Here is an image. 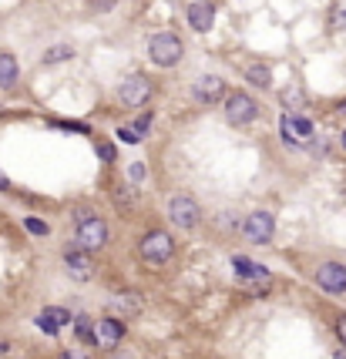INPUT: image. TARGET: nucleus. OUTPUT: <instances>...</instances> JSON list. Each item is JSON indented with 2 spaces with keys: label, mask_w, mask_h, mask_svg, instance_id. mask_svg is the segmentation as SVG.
<instances>
[{
  "label": "nucleus",
  "mask_w": 346,
  "mask_h": 359,
  "mask_svg": "<svg viewBox=\"0 0 346 359\" xmlns=\"http://www.w3.org/2000/svg\"><path fill=\"white\" fill-rule=\"evenodd\" d=\"M168 218H172L179 229H195V225L202 222V208H199V202H195L192 195H175V198L168 202Z\"/></svg>",
  "instance_id": "39448f33"
},
{
  "label": "nucleus",
  "mask_w": 346,
  "mask_h": 359,
  "mask_svg": "<svg viewBox=\"0 0 346 359\" xmlns=\"http://www.w3.org/2000/svg\"><path fill=\"white\" fill-rule=\"evenodd\" d=\"M272 232H276V218H272L269 212H252V215H245V222H242V235H245L249 242H256V245L269 242Z\"/></svg>",
  "instance_id": "0eeeda50"
},
{
  "label": "nucleus",
  "mask_w": 346,
  "mask_h": 359,
  "mask_svg": "<svg viewBox=\"0 0 346 359\" xmlns=\"http://www.w3.org/2000/svg\"><path fill=\"white\" fill-rule=\"evenodd\" d=\"M74 336H78L81 342H98V336H94V322H91L88 316H78V319H74Z\"/></svg>",
  "instance_id": "a211bd4d"
},
{
  "label": "nucleus",
  "mask_w": 346,
  "mask_h": 359,
  "mask_svg": "<svg viewBox=\"0 0 346 359\" xmlns=\"http://www.w3.org/2000/svg\"><path fill=\"white\" fill-rule=\"evenodd\" d=\"M256 118H259V104H256V98H249L245 91H236V94L225 98V121L232 128H245Z\"/></svg>",
  "instance_id": "f03ea898"
},
{
  "label": "nucleus",
  "mask_w": 346,
  "mask_h": 359,
  "mask_svg": "<svg viewBox=\"0 0 346 359\" xmlns=\"http://www.w3.org/2000/svg\"><path fill=\"white\" fill-rule=\"evenodd\" d=\"M152 94H155V88H152V81L145 74H128L118 84V98L128 107H145V104L152 101Z\"/></svg>",
  "instance_id": "20e7f679"
},
{
  "label": "nucleus",
  "mask_w": 346,
  "mask_h": 359,
  "mask_svg": "<svg viewBox=\"0 0 346 359\" xmlns=\"http://www.w3.org/2000/svg\"><path fill=\"white\" fill-rule=\"evenodd\" d=\"M283 138H286V145L309 141V138H313V125H309L303 114H286V118H283Z\"/></svg>",
  "instance_id": "f8f14e48"
},
{
  "label": "nucleus",
  "mask_w": 346,
  "mask_h": 359,
  "mask_svg": "<svg viewBox=\"0 0 346 359\" xmlns=\"http://www.w3.org/2000/svg\"><path fill=\"white\" fill-rule=\"evenodd\" d=\"M21 74V68H17V57L14 54H0V88H10L14 81Z\"/></svg>",
  "instance_id": "f3484780"
},
{
  "label": "nucleus",
  "mask_w": 346,
  "mask_h": 359,
  "mask_svg": "<svg viewBox=\"0 0 346 359\" xmlns=\"http://www.w3.org/2000/svg\"><path fill=\"white\" fill-rule=\"evenodd\" d=\"M114 306L121 309V312H138V309H141V296H138V292H121V296L114 299Z\"/></svg>",
  "instance_id": "6ab92c4d"
},
{
  "label": "nucleus",
  "mask_w": 346,
  "mask_h": 359,
  "mask_svg": "<svg viewBox=\"0 0 346 359\" xmlns=\"http://www.w3.org/2000/svg\"><path fill=\"white\" fill-rule=\"evenodd\" d=\"M145 175H148V172H145V165H141V161H132V168H128V178H132V181H145Z\"/></svg>",
  "instance_id": "b1692460"
},
{
  "label": "nucleus",
  "mask_w": 346,
  "mask_h": 359,
  "mask_svg": "<svg viewBox=\"0 0 346 359\" xmlns=\"http://www.w3.org/2000/svg\"><path fill=\"white\" fill-rule=\"evenodd\" d=\"M343 148H346V131H343Z\"/></svg>",
  "instance_id": "2f4dec72"
},
{
  "label": "nucleus",
  "mask_w": 346,
  "mask_h": 359,
  "mask_svg": "<svg viewBox=\"0 0 346 359\" xmlns=\"http://www.w3.org/2000/svg\"><path fill=\"white\" fill-rule=\"evenodd\" d=\"M118 138H121V141H128V145H138V141H141V138L134 134V128H118Z\"/></svg>",
  "instance_id": "393cba45"
},
{
  "label": "nucleus",
  "mask_w": 346,
  "mask_h": 359,
  "mask_svg": "<svg viewBox=\"0 0 346 359\" xmlns=\"http://www.w3.org/2000/svg\"><path fill=\"white\" fill-rule=\"evenodd\" d=\"M232 269H236V276H239V279H263V283L269 279L266 265H259V262H252V258H245V256L232 258Z\"/></svg>",
  "instance_id": "2eb2a0df"
},
{
  "label": "nucleus",
  "mask_w": 346,
  "mask_h": 359,
  "mask_svg": "<svg viewBox=\"0 0 346 359\" xmlns=\"http://www.w3.org/2000/svg\"><path fill=\"white\" fill-rule=\"evenodd\" d=\"M114 145H98V158H101V161H114Z\"/></svg>",
  "instance_id": "a878e982"
},
{
  "label": "nucleus",
  "mask_w": 346,
  "mask_h": 359,
  "mask_svg": "<svg viewBox=\"0 0 346 359\" xmlns=\"http://www.w3.org/2000/svg\"><path fill=\"white\" fill-rule=\"evenodd\" d=\"M188 27L195 30V34H209L215 24V3L209 0H195V3H188Z\"/></svg>",
  "instance_id": "9d476101"
},
{
  "label": "nucleus",
  "mask_w": 346,
  "mask_h": 359,
  "mask_svg": "<svg viewBox=\"0 0 346 359\" xmlns=\"http://www.w3.org/2000/svg\"><path fill=\"white\" fill-rule=\"evenodd\" d=\"M242 74H245L249 84H256V88H272V71H269L266 64H259V61L245 64V68H242Z\"/></svg>",
  "instance_id": "dca6fc26"
},
{
  "label": "nucleus",
  "mask_w": 346,
  "mask_h": 359,
  "mask_svg": "<svg viewBox=\"0 0 346 359\" xmlns=\"http://www.w3.org/2000/svg\"><path fill=\"white\" fill-rule=\"evenodd\" d=\"M141 256L148 258V262H168V258L175 256V238L168 232H148L141 238Z\"/></svg>",
  "instance_id": "423d86ee"
},
{
  "label": "nucleus",
  "mask_w": 346,
  "mask_h": 359,
  "mask_svg": "<svg viewBox=\"0 0 346 359\" xmlns=\"http://www.w3.org/2000/svg\"><path fill=\"white\" fill-rule=\"evenodd\" d=\"M24 229L30 232V235H48V225H44L41 218H24Z\"/></svg>",
  "instance_id": "4be33fe9"
},
{
  "label": "nucleus",
  "mask_w": 346,
  "mask_h": 359,
  "mask_svg": "<svg viewBox=\"0 0 346 359\" xmlns=\"http://www.w3.org/2000/svg\"><path fill=\"white\" fill-rule=\"evenodd\" d=\"M329 27H333V30H346V3H336V7H333Z\"/></svg>",
  "instance_id": "412c9836"
},
{
  "label": "nucleus",
  "mask_w": 346,
  "mask_h": 359,
  "mask_svg": "<svg viewBox=\"0 0 346 359\" xmlns=\"http://www.w3.org/2000/svg\"><path fill=\"white\" fill-rule=\"evenodd\" d=\"M336 336H340V342L346 346V316H340V322H336Z\"/></svg>",
  "instance_id": "bb28decb"
},
{
  "label": "nucleus",
  "mask_w": 346,
  "mask_h": 359,
  "mask_svg": "<svg viewBox=\"0 0 346 359\" xmlns=\"http://www.w3.org/2000/svg\"><path fill=\"white\" fill-rule=\"evenodd\" d=\"M333 359H346V346H343V349H340V353H336V356H333Z\"/></svg>",
  "instance_id": "c756f323"
},
{
  "label": "nucleus",
  "mask_w": 346,
  "mask_h": 359,
  "mask_svg": "<svg viewBox=\"0 0 346 359\" xmlns=\"http://www.w3.org/2000/svg\"><path fill=\"white\" fill-rule=\"evenodd\" d=\"M192 94H195L199 104H218L225 98V81L218 74H202L192 84Z\"/></svg>",
  "instance_id": "6e6552de"
},
{
  "label": "nucleus",
  "mask_w": 346,
  "mask_h": 359,
  "mask_svg": "<svg viewBox=\"0 0 346 359\" xmlns=\"http://www.w3.org/2000/svg\"><path fill=\"white\" fill-rule=\"evenodd\" d=\"M64 269L71 272V279H91L94 276V262L91 256L84 252V249H71V252H64Z\"/></svg>",
  "instance_id": "9b49d317"
},
{
  "label": "nucleus",
  "mask_w": 346,
  "mask_h": 359,
  "mask_svg": "<svg viewBox=\"0 0 346 359\" xmlns=\"http://www.w3.org/2000/svg\"><path fill=\"white\" fill-rule=\"evenodd\" d=\"M61 359H88V356H84V353H64Z\"/></svg>",
  "instance_id": "c85d7f7f"
},
{
  "label": "nucleus",
  "mask_w": 346,
  "mask_h": 359,
  "mask_svg": "<svg viewBox=\"0 0 346 359\" xmlns=\"http://www.w3.org/2000/svg\"><path fill=\"white\" fill-rule=\"evenodd\" d=\"M88 7L94 14H108V10H114V0H88Z\"/></svg>",
  "instance_id": "5701e85b"
},
{
  "label": "nucleus",
  "mask_w": 346,
  "mask_h": 359,
  "mask_svg": "<svg viewBox=\"0 0 346 359\" xmlns=\"http://www.w3.org/2000/svg\"><path fill=\"white\" fill-rule=\"evenodd\" d=\"M94 336H98V342H101V346H108V349H111V346H118V342H121L125 326H121L118 319H101V322L94 326Z\"/></svg>",
  "instance_id": "4468645a"
},
{
  "label": "nucleus",
  "mask_w": 346,
  "mask_h": 359,
  "mask_svg": "<svg viewBox=\"0 0 346 359\" xmlns=\"http://www.w3.org/2000/svg\"><path fill=\"white\" fill-rule=\"evenodd\" d=\"M316 283H320V289L333 292V296L346 292V265L343 262H323L316 269Z\"/></svg>",
  "instance_id": "1a4fd4ad"
},
{
  "label": "nucleus",
  "mask_w": 346,
  "mask_h": 359,
  "mask_svg": "<svg viewBox=\"0 0 346 359\" xmlns=\"http://www.w3.org/2000/svg\"><path fill=\"white\" fill-rule=\"evenodd\" d=\"M0 353H7V342H3V346H0Z\"/></svg>",
  "instance_id": "7c9ffc66"
},
{
  "label": "nucleus",
  "mask_w": 346,
  "mask_h": 359,
  "mask_svg": "<svg viewBox=\"0 0 346 359\" xmlns=\"http://www.w3.org/2000/svg\"><path fill=\"white\" fill-rule=\"evenodd\" d=\"M7 188H10V178H7V175L0 172V192H7Z\"/></svg>",
  "instance_id": "cd10ccee"
},
{
  "label": "nucleus",
  "mask_w": 346,
  "mask_h": 359,
  "mask_svg": "<svg viewBox=\"0 0 346 359\" xmlns=\"http://www.w3.org/2000/svg\"><path fill=\"white\" fill-rule=\"evenodd\" d=\"M105 242H108V222L105 218H98V215L81 218L78 232H74V245H78V249H84V252H98V249H105Z\"/></svg>",
  "instance_id": "7ed1b4c3"
},
{
  "label": "nucleus",
  "mask_w": 346,
  "mask_h": 359,
  "mask_svg": "<svg viewBox=\"0 0 346 359\" xmlns=\"http://www.w3.org/2000/svg\"><path fill=\"white\" fill-rule=\"evenodd\" d=\"M71 54H74L71 44H57V48H51V51L44 54V64H61V61H68Z\"/></svg>",
  "instance_id": "aec40b11"
},
{
  "label": "nucleus",
  "mask_w": 346,
  "mask_h": 359,
  "mask_svg": "<svg viewBox=\"0 0 346 359\" xmlns=\"http://www.w3.org/2000/svg\"><path fill=\"white\" fill-rule=\"evenodd\" d=\"M68 322H71V316H68V309H61V306H48L41 316H37V326H41L48 336H57Z\"/></svg>",
  "instance_id": "ddd939ff"
},
{
  "label": "nucleus",
  "mask_w": 346,
  "mask_h": 359,
  "mask_svg": "<svg viewBox=\"0 0 346 359\" xmlns=\"http://www.w3.org/2000/svg\"><path fill=\"white\" fill-rule=\"evenodd\" d=\"M148 57H152V64H159V68H175V64L185 57V48H182V41H179L172 30H161V34H155V37L148 41Z\"/></svg>",
  "instance_id": "f257e3e1"
}]
</instances>
